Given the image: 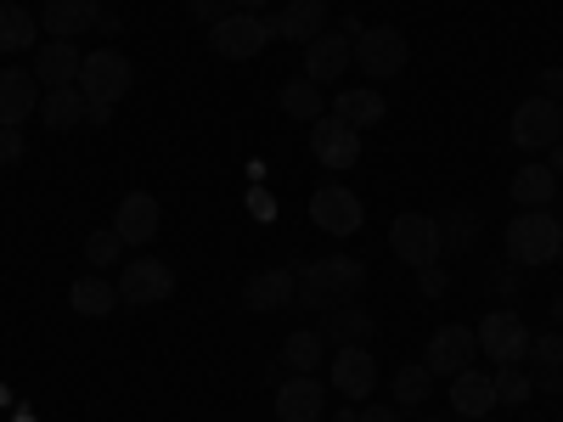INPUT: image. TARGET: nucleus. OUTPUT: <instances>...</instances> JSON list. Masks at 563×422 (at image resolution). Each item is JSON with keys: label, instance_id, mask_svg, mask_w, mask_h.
<instances>
[{"label": "nucleus", "instance_id": "obj_1", "mask_svg": "<svg viewBox=\"0 0 563 422\" xmlns=\"http://www.w3.org/2000/svg\"><path fill=\"white\" fill-rule=\"evenodd\" d=\"M294 276H299V288H294V304H299V310L350 304V299H361V288H366V265L350 259V254H339V259H310V265L294 270Z\"/></svg>", "mask_w": 563, "mask_h": 422}, {"label": "nucleus", "instance_id": "obj_2", "mask_svg": "<svg viewBox=\"0 0 563 422\" xmlns=\"http://www.w3.org/2000/svg\"><path fill=\"white\" fill-rule=\"evenodd\" d=\"M507 254L519 259L525 270L536 265H552L563 254V220L552 209H525V214H512L507 220Z\"/></svg>", "mask_w": 563, "mask_h": 422}, {"label": "nucleus", "instance_id": "obj_3", "mask_svg": "<svg viewBox=\"0 0 563 422\" xmlns=\"http://www.w3.org/2000/svg\"><path fill=\"white\" fill-rule=\"evenodd\" d=\"M209 45H214V57H225V63H249V57H260L271 45V18H260V12H225L209 29Z\"/></svg>", "mask_w": 563, "mask_h": 422}, {"label": "nucleus", "instance_id": "obj_4", "mask_svg": "<svg viewBox=\"0 0 563 422\" xmlns=\"http://www.w3.org/2000/svg\"><path fill=\"white\" fill-rule=\"evenodd\" d=\"M406 57H411V45H406V34L389 29V23L355 34V68H361L366 79H395V74L406 68Z\"/></svg>", "mask_w": 563, "mask_h": 422}, {"label": "nucleus", "instance_id": "obj_5", "mask_svg": "<svg viewBox=\"0 0 563 422\" xmlns=\"http://www.w3.org/2000/svg\"><path fill=\"white\" fill-rule=\"evenodd\" d=\"M130 85H135V68H130L124 52H113V45H102V52H85V68H79L85 102H119Z\"/></svg>", "mask_w": 563, "mask_h": 422}, {"label": "nucleus", "instance_id": "obj_6", "mask_svg": "<svg viewBox=\"0 0 563 422\" xmlns=\"http://www.w3.org/2000/svg\"><path fill=\"white\" fill-rule=\"evenodd\" d=\"M389 248H395V259H406L411 270L434 265V259L445 254L440 220H434V214H395V225H389Z\"/></svg>", "mask_w": 563, "mask_h": 422}, {"label": "nucleus", "instance_id": "obj_7", "mask_svg": "<svg viewBox=\"0 0 563 422\" xmlns=\"http://www.w3.org/2000/svg\"><path fill=\"white\" fill-rule=\"evenodd\" d=\"M507 135H512V147H525V153H547L552 141L563 135V108L552 97H530V102L512 108Z\"/></svg>", "mask_w": 563, "mask_h": 422}, {"label": "nucleus", "instance_id": "obj_8", "mask_svg": "<svg viewBox=\"0 0 563 422\" xmlns=\"http://www.w3.org/2000/svg\"><path fill=\"white\" fill-rule=\"evenodd\" d=\"M169 293H175V270L164 259H124V270H119V304L147 310V304H164Z\"/></svg>", "mask_w": 563, "mask_h": 422}, {"label": "nucleus", "instance_id": "obj_9", "mask_svg": "<svg viewBox=\"0 0 563 422\" xmlns=\"http://www.w3.org/2000/svg\"><path fill=\"white\" fill-rule=\"evenodd\" d=\"M474 338H479V355H490L496 366H519L525 349H530V326L512 315V310H490V315L474 326Z\"/></svg>", "mask_w": 563, "mask_h": 422}, {"label": "nucleus", "instance_id": "obj_10", "mask_svg": "<svg viewBox=\"0 0 563 422\" xmlns=\"http://www.w3.org/2000/svg\"><path fill=\"white\" fill-rule=\"evenodd\" d=\"M479 355V338H474V326H462V321H445L440 333L429 338V349H422V366L434 371V378H456V371H467V360Z\"/></svg>", "mask_w": 563, "mask_h": 422}, {"label": "nucleus", "instance_id": "obj_11", "mask_svg": "<svg viewBox=\"0 0 563 422\" xmlns=\"http://www.w3.org/2000/svg\"><path fill=\"white\" fill-rule=\"evenodd\" d=\"M310 153L321 169H355L361 164V130L344 119H316L310 124Z\"/></svg>", "mask_w": 563, "mask_h": 422}, {"label": "nucleus", "instance_id": "obj_12", "mask_svg": "<svg viewBox=\"0 0 563 422\" xmlns=\"http://www.w3.org/2000/svg\"><path fill=\"white\" fill-rule=\"evenodd\" d=\"M327 378H333V389L344 400H366L372 389H378V355H372V344H350L333 355V366H327Z\"/></svg>", "mask_w": 563, "mask_h": 422}, {"label": "nucleus", "instance_id": "obj_13", "mask_svg": "<svg viewBox=\"0 0 563 422\" xmlns=\"http://www.w3.org/2000/svg\"><path fill=\"white\" fill-rule=\"evenodd\" d=\"M310 220L327 231V237H355L361 231V198L350 192V186H321V192L310 198Z\"/></svg>", "mask_w": 563, "mask_h": 422}, {"label": "nucleus", "instance_id": "obj_14", "mask_svg": "<svg viewBox=\"0 0 563 422\" xmlns=\"http://www.w3.org/2000/svg\"><path fill=\"white\" fill-rule=\"evenodd\" d=\"M327 417V389L316 384V371H294L276 389V422H321Z\"/></svg>", "mask_w": 563, "mask_h": 422}, {"label": "nucleus", "instance_id": "obj_15", "mask_svg": "<svg viewBox=\"0 0 563 422\" xmlns=\"http://www.w3.org/2000/svg\"><path fill=\"white\" fill-rule=\"evenodd\" d=\"M79 68H85V52H79L74 40H45V45H34V79H40V90L79 85Z\"/></svg>", "mask_w": 563, "mask_h": 422}, {"label": "nucleus", "instance_id": "obj_16", "mask_svg": "<svg viewBox=\"0 0 563 422\" xmlns=\"http://www.w3.org/2000/svg\"><path fill=\"white\" fill-rule=\"evenodd\" d=\"M355 63V40L350 34H316L310 45H305V79H316V85H327V79H339L344 68Z\"/></svg>", "mask_w": 563, "mask_h": 422}, {"label": "nucleus", "instance_id": "obj_17", "mask_svg": "<svg viewBox=\"0 0 563 422\" xmlns=\"http://www.w3.org/2000/svg\"><path fill=\"white\" fill-rule=\"evenodd\" d=\"M321 338L327 344H339V349H350V344H372L378 338V315H372L366 304H333L327 310V321H321Z\"/></svg>", "mask_w": 563, "mask_h": 422}, {"label": "nucleus", "instance_id": "obj_18", "mask_svg": "<svg viewBox=\"0 0 563 422\" xmlns=\"http://www.w3.org/2000/svg\"><path fill=\"white\" fill-rule=\"evenodd\" d=\"M113 231L124 237V248H147L158 237V198L153 192H130L113 214Z\"/></svg>", "mask_w": 563, "mask_h": 422}, {"label": "nucleus", "instance_id": "obj_19", "mask_svg": "<svg viewBox=\"0 0 563 422\" xmlns=\"http://www.w3.org/2000/svg\"><path fill=\"white\" fill-rule=\"evenodd\" d=\"M102 18V0H45L40 12V29L52 40H74V34H90Z\"/></svg>", "mask_w": 563, "mask_h": 422}, {"label": "nucleus", "instance_id": "obj_20", "mask_svg": "<svg viewBox=\"0 0 563 422\" xmlns=\"http://www.w3.org/2000/svg\"><path fill=\"white\" fill-rule=\"evenodd\" d=\"M40 79L34 68H7L0 74V124H23L29 113H40Z\"/></svg>", "mask_w": 563, "mask_h": 422}, {"label": "nucleus", "instance_id": "obj_21", "mask_svg": "<svg viewBox=\"0 0 563 422\" xmlns=\"http://www.w3.org/2000/svg\"><path fill=\"white\" fill-rule=\"evenodd\" d=\"M316 34H327V7H321V0H288V7L271 18V40L310 45Z\"/></svg>", "mask_w": 563, "mask_h": 422}, {"label": "nucleus", "instance_id": "obj_22", "mask_svg": "<svg viewBox=\"0 0 563 422\" xmlns=\"http://www.w3.org/2000/svg\"><path fill=\"white\" fill-rule=\"evenodd\" d=\"M294 288H299V276L294 270H254L249 276V288H243V304L254 310V315H271V310H288L294 304Z\"/></svg>", "mask_w": 563, "mask_h": 422}, {"label": "nucleus", "instance_id": "obj_23", "mask_svg": "<svg viewBox=\"0 0 563 422\" xmlns=\"http://www.w3.org/2000/svg\"><path fill=\"white\" fill-rule=\"evenodd\" d=\"M507 198L519 203V209H552V203H558V175H552L547 164H525V169H512Z\"/></svg>", "mask_w": 563, "mask_h": 422}, {"label": "nucleus", "instance_id": "obj_24", "mask_svg": "<svg viewBox=\"0 0 563 422\" xmlns=\"http://www.w3.org/2000/svg\"><path fill=\"white\" fill-rule=\"evenodd\" d=\"M451 406L456 417H490L496 411V384H490V371H456L451 378Z\"/></svg>", "mask_w": 563, "mask_h": 422}, {"label": "nucleus", "instance_id": "obj_25", "mask_svg": "<svg viewBox=\"0 0 563 422\" xmlns=\"http://www.w3.org/2000/svg\"><path fill=\"white\" fill-rule=\"evenodd\" d=\"M68 304H74L79 315H90V321H102V315L119 310V281H108L102 270H97V276H79L74 288H68Z\"/></svg>", "mask_w": 563, "mask_h": 422}, {"label": "nucleus", "instance_id": "obj_26", "mask_svg": "<svg viewBox=\"0 0 563 422\" xmlns=\"http://www.w3.org/2000/svg\"><path fill=\"white\" fill-rule=\"evenodd\" d=\"M40 119L45 130H79L85 124V90L79 85H57L40 97Z\"/></svg>", "mask_w": 563, "mask_h": 422}, {"label": "nucleus", "instance_id": "obj_27", "mask_svg": "<svg viewBox=\"0 0 563 422\" xmlns=\"http://www.w3.org/2000/svg\"><path fill=\"white\" fill-rule=\"evenodd\" d=\"M282 113L288 119H299V124H316V119H327V97H321V85L316 79H282Z\"/></svg>", "mask_w": 563, "mask_h": 422}, {"label": "nucleus", "instance_id": "obj_28", "mask_svg": "<svg viewBox=\"0 0 563 422\" xmlns=\"http://www.w3.org/2000/svg\"><path fill=\"white\" fill-rule=\"evenodd\" d=\"M333 119L366 130V124H378V119H384V97H378L372 85H350V90H339V97H333Z\"/></svg>", "mask_w": 563, "mask_h": 422}, {"label": "nucleus", "instance_id": "obj_29", "mask_svg": "<svg viewBox=\"0 0 563 422\" xmlns=\"http://www.w3.org/2000/svg\"><path fill=\"white\" fill-rule=\"evenodd\" d=\"M34 40H40V18L12 7V0H0V52H34Z\"/></svg>", "mask_w": 563, "mask_h": 422}, {"label": "nucleus", "instance_id": "obj_30", "mask_svg": "<svg viewBox=\"0 0 563 422\" xmlns=\"http://www.w3.org/2000/svg\"><path fill=\"white\" fill-rule=\"evenodd\" d=\"M327 360V338L316 333V326H299V333L282 338V366L288 371H316Z\"/></svg>", "mask_w": 563, "mask_h": 422}, {"label": "nucleus", "instance_id": "obj_31", "mask_svg": "<svg viewBox=\"0 0 563 422\" xmlns=\"http://www.w3.org/2000/svg\"><path fill=\"white\" fill-rule=\"evenodd\" d=\"M389 389H395V406L411 411V406H422V400L434 395V371H429V366H400Z\"/></svg>", "mask_w": 563, "mask_h": 422}, {"label": "nucleus", "instance_id": "obj_32", "mask_svg": "<svg viewBox=\"0 0 563 422\" xmlns=\"http://www.w3.org/2000/svg\"><path fill=\"white\" fill-rule=\"evenodd\" d=\"M440 220V237H445V248H474L479 243V214L474 209H445V214H434Z\"/></svg>", "mask_w": 563, "mask_h": 422}, {"label": "nucleus", "instance_id": "obj_33", "mask_svg": "<svg viewBox=\"0 0 563 422\" xmlns=\"http://www.w3.org/2000/svg\"><path fill=\"white\" fill-rule=\"evenodd\" d=\"M490 384H496V406H530L536 400V384L525 366H496Z\"/></svg>", "mask_w": 563, "mask_h": 422}, {"label": "nucleus", "instance_id": "obj_34", "mask_svg": "<svg viewBox=\"0 0 563 422\" xmlns=\"http://www.w3.org/2000/svg\"><path fill=\"white\" fill-rule=\"evenodd\" d=\"M525 360H530L536 371H547V366H563V333H558V326H547V333H530V349H525Z\"/></svg>", "mask_w": 563, "mask_h": 422}, {"label": "nucleus", "instance_id": "obj_35", "mask_svg": "<svg viewBox=\"0 0 563 422\" xmlns=\"http://www.w3.org/2000/svg\"><path fill=\"white\" fill-rule=\"evenodd\" d=\"M119 254H124V237L108 225V231H90L85 237V259L97 265V270H108V265H119Z\"/></svg>", "mask_w": 563, "mask_h": 422}, {"label": "nucleus", "instance_id": "obj_36", "mask_svg": "<svg viewBox=\"0 0 563 422\" xmlns=\"http://www.w3.org/2000/svg\"><path fill=\"white\" fill-rule=\"evenodd\" d=\"M417 288L429 293V299H440V293L451 288V276H445V265H440V259H434V265H422V270H417Z\"/></svg>", "mask_w": 563, "mask_h": 422}, {"label": "nucleus", "instance_id": "obj_37", "mask_svg": "<svg viewBox=\"0 0 563 422\" xmlns=\"http://www.w3.org/2000/svg\"><path fill=\"white\" fill-rule=\"evenodd\" d=\"M0 164H23V130L18 124H0Z\"/></svg>", "mask_w": 563, "mask_h": 422}, {"label": "nucleus", "instance_id": "obj_38", "mask_svg": "<svg viewBox=\"0 0 563 422\" xmlns=\"http://www.w3.org/2000/svg\"><path fill=\"white\" fill-rule=\"evenodd\" d=\"M186 7H192V18H198V23H209V29H214V23L231 12V0H186Z\"/></svg>", "mask_w": 563, "mask_h": 422}, {"label": "nucleus", "instance_id": "obj_39", "mask_svg": "<svg viewBox=\"0 0 563 422\" xmlns=\"http://www.w3.org/2000/svg\"><path fill=\"white\" fill-rule=\"evenodd\" d=\"M536 395H563V366H547V371H530Z\"/></svg>", "mask_w": 563, "mask_h": 422}, {"label": "nucleus", "instance_id": "obj_40", "mask_svg": "<svg viewBox=\"0 0 563 422\" xmlns=\"http://www.w3.org/2000/svg\"><path fill=\"white\" fill-rule=\"evenodd\" d=\"M355 422H400V406H361Z\"/></svg>", "mask_w": 563, "mask_h": 422}, {"label": "nucleus", "instance_id": "obj_41", "mask_svg": "<svg viewBox=\"0 0 563 422\" xmlns=\"http://www.w3.org/2000/svg\"><path fill=\"white\" fill-rule=\"evenodd\" d=\"M541 97L563 102V68H547V74H541Z\"/></svg>", "mask_w": 563, "mask_h": 422}, {"label": "nucleus", "instance_id": "obj_42", "mask_svg": "<svg viewBox=\"0 0 563 422\" xmlns=\"http://www.w3.org/2000/svg\"><path fill=\"white\" fill-rule=\"evenodd\" d=\"M113 119V102H85V124H108Z\"/></svg>", "mask_w": 563, "mask_h": 422}, {"label": "nucleus", "instance_id": "obj_43", "mask_svg": "<svg viewBox=\"0 0 563 422\" xmlns=\"http://www.w3.org/2000/svg\"><path fill=\"white\" fill-rule=\"evenodd\" d=\"M547 153H552V158H547V169H552V175H563V135L552 141V147H547Z\"/></svg>", "mask_w": 563, "mask_h": 422}, {"label": "nucleus", "instance_id": "obj_44", "mask_svg": "<svg viewBox=\"0 0 563 422\" xmlns=\"http://www.w3.org/2000/svg\"><path fill=\"white\" fill-rule=\"evenodd\" d=\"M355 417H361V406H355V400H344V406L333 411V422H355Z\"/></svg>", "mask_w": 563, "mask_h": 422}, {"label": "nucleus", "instance_id": "obj_45", "mask_svg": "<svg viewBox=\"0 0 563 422\" xmlns=\"http://www.w3.org/2000/svg\"><path fill=\"white\" fill-rule=\"evenodd\" d=\"M271 0H231V12H265Z\"/></svg>", "mask_w": 563, "mask_h": 422}, {"label": "nucleus", "instance_id": "obj_46", "mask_svg": "<svg viewBox=\"0 0 563 422\" xmlns=\"http://www.w3.org/2000/svg\"><path fill=\"white\" fill-rule=\"evenodd\" d=\"M552 326H558V333H563V293L552 299Z\"/></svg>", "mask_w": 563, "mask_h": 422}, {"label": "nucleus", "instance_id": "obj_47", "mask_svg": "<svg viewBox=\"0 0 563 422\" xmlns=\"http://www.w3.org/2000/svg\"><path fill=\"white\" fill-rule=\"evenodd\" d=\"M422 422H445V417H422Z\"/></svg>", "mask_w": 563, "mask_h": 422}, {"label": "nucleus", "instance_id": "obj_48", "mask_svg": "<svg viewBox=\"0 0 563 422\" xmlns=\"http://www.w3.org/2000/svg\"><path fill=\"white\" fill-rule=\"evenodd\" d=\"M558 203H563V192H558Z\"/></svg>", "mask_w": 563, "mask_h": 422}, {"label": "nucleus", "instance_id": "obj_49", "mask_svg": "<svg viewBox=\"0 0 563 422\" xmlns=\"http://www.w3.org/2000/svg\"><path fill=\"white\" fill-rule=\"evenodd\" d=\"M558 108H563V102H558Z\"/></svg>", "mask_w": 563, "mask_h": 422}]
</instances>
